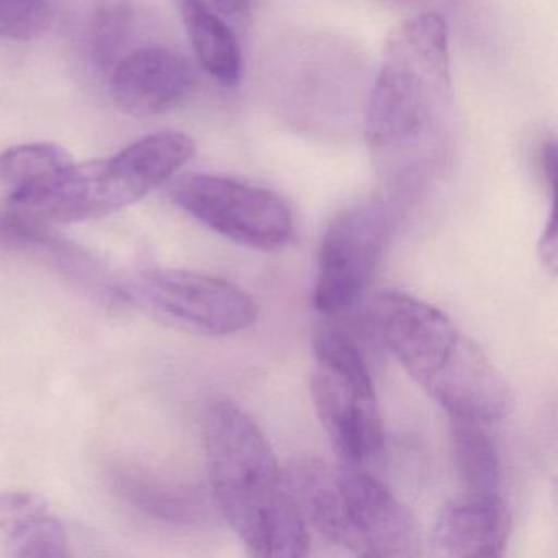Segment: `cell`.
<instances>
[{
  "mask_svg": "<svg viewBox=\"0 0 558 558\" xmlns=\"http://www.w3.org/2000/svg\"><path fill=\"white\" fill-rule=\"evenodd\" d=\"M450 126L449 32L439 14L424 12L388 38L368 97L365 138L391 185L416 187L446 161Z\"/></svg>",
  "mask_w": 558,
  "mask_h": 558,
  "instance_id": "1",
  "label": "cell"
},
{
  "mask_svg": "<svg viewBox=\"0 0 558 558\" xmlns=\"http://www.w3.org/2000/svg\"><path fill=\"white\" fill-rule=\"evenodd\" d=\"M204 442L215 502L247 550L266 558L306 555L310 531L283 466L250 414L231 401L211 404Z\"/></svg>",
  "mask_w": 558,
  "mask_h": 558,
  "instance_id": "2",
  "label": "cell"
},
{
  "mask_svg": "<svg viewBox=\"0 0 558 558\" xmlns=\"http://www.w3.org/2000/svg\"><path fill=\"white\" fill-rule=\"evenodd\" d=\"M374 315L385 345L450 417L489 424L514 411L508 378L442 310L410 293L384 290Z\"/></svg>",
  "mask_w": 558,
  "mask_h": 558,
  "instance_id": "3",
  "label": "cell"
},
{
  "mask_svg": "<svg viewBox=\"0 0 558 558\" xmlns=\"http://www.w3.org/2000/svg\"><path fill=\"white\" fill-rule=\"evenodd\" d=\"M194 151V140L185 133H155L112 158L71 162L12 208L61 223L97 220L145 198L187 165Z\"/></svg>",
  "mask_w": 558,
  "mask_h": 558,
  "instance_id": "4",
  "label": "cell"
},
{
  "mask_svg": "<svg viewBox=\"0 0 558 558\" xmlns=\"http://www.w3.org/2000/svg\"><path fill=\"white\" fill-rule=\"evenodd\" d=\"M312 397L332 449L348 465L381 456L384 420L371 371L351 338L331 326L316 329Z\"/></svg>",
  "mask_w": 558,
  "mask_h": 558,
  "instance_id": "5",
  "label": "cell"
},
{
  "mask_svg": "<svg viewBox=\"0 0 558 558\" xmlns=\"http://www.w3.org/2000/svg\"><path fill=\"white\" fill-rule=\"evenodd\" d=\"M171 197L198 223L241 246L282 250L292 241L293 217L269 189L221 175L179 179Z\"/></svg>",
  "mask_w": 558,
  "mask_h": 558,
  "instance_id": "6",
  "label": "cell"
},
{
  "mask_svg": "<svg viewBox=\"0 0 558 558\" xmlns=\"http://www.w3.org/2000/svg\"><path fill=\"white\" fill-rule=\"evenodd\" d=\"M126 296L175 328L215 338L246 331L259 315L246 290L192 270H146L133 280Z\"/></svg>",
  "mask_w": 558,
  "mask_h": 558,
  "instance_id": "7",
  "label": "cell"
},
{
  "mask_svg": "<svg viewBox=\"0 0 558 558\" xmlns=\"http://www.w3.org/2000/svg\"><path fill=\"white\" fill-rule=\"evenodd\" d=\"M390 231V214L381 201L351 205L326 228L318 254L313 305L336 315L354 305L374 276Z\"/></svg>",
  "mask_w": 558,
  "mask_h": 558,
  "instance_id": "8",
  "label": "cell"
},
{
  "mask_svg": "<svg viewBox=\"0 0 558 558\" xmlns=\"http://www.w3.org/2000/svg\"><path fill=\"white\" fill-rule=\"evenodd\" d=\"M336 473L364 557L413 558L423 554L413 514L380 480L362 465L348 463Z\"/></svg>",
  "mask_w": 558,
  "mask_h": 558,
  "instance_id": "9",
  "label": "cell"
},
{
  "mask_svg": "<svg viewBox=\"0 0 558 558\" xmlns=\"http://www.w3.org/2000/svg\"><path fill=\"white\" fill-rule=\"evenodd\" d=\"M110 86L123 112L145 119L181 106L194 90L195 73L184 54L171 48L146 47L119 60Z\"/></svg>",
  "mask_w": 558,
  "mask_h": 558,
  "instance_id": "10",
  "label": "cell"
},
{
  "mask_svg": "<svg viewBox=\"0 0 558 558\" xmlns=\"http://www.w3.org/2000/svg\"><path fill=\"white\" fill-rule=\"evenodd\" d=\"M511 534V514L501 496L460 493L437 515L430 550L437 557H499Z\"/></svg>",
  "mask_w": 558,
  "mask_h": 558,
  "instance_id": "11",
  "label": "cell"
},
{
  "mask_svg": "<svg viewBox=\"0 0 558 558\" xmlns=\"http://www.w3.org/2000/svg\"><path fill=\"white\" fill-rule=\"evenodd\" d=\"M287 488L308 531L329 544L364 557V548L349 521L338 473L313 456H296L283 466Z\"/></svg>",
  "mask_w": 558,
  "mask_h": 558,
  "instance_id": "12",
  "label": "cell"
},
{
  "mask_svg": "<svg viewBox=\"0 0 558 558\" xmlns=\"http://www.w3.org/2000/svg\"><path fill=\"white\" fill-rule=\"evenodd\" d=\"M0 541L12 557L64 558L68 535L44 496L34 492H0Z\"/></svg>",
  "mask_w": 558,
  "mask_h": 558,
  "instance_id": "13",
  "label": "cell"
},
{
  "mask_svg": "<svg viewBox=\"0 0 558 558\" xmlns=\"http://www.w3.org/2000/svg\"><path fill=\"white\" fill-rule=\"evenodd\" d=\"M195 57L218 83L234 86L243 74V51L236 27L201 5L178 0Z\"/></svg>",
  "mask_w": 558,
  "mask_h": 558,
  "instance_id": "14",
  "label": "cell"
},
{
  "mask_svg": "<svg viewBox=\"0 0 558 558\" xmlns=\"http://www.w3.org/2000/svg\"><path fill=\"white\" fill-rule=\"evenodd\" d=\"M113 485L130 506L156 521L187 525L207 515L204 493L191 486L171 485L140 472L119 473Z\"/></svg>",
  "mask_w": 558,
  "mask_h": 558,
  "instance_id": "15",
  "label": "cell"
},
{
  "mask_svg": "<svg viewBox=\"0 0 558 558\" xmlns=\"http://www.w3.org/2000/svg\"><path fill=\"white\" fill-rule=\"evenodd\" d=\"M0 247L50 260L58 269L71 276H80L81 279L94 277L100 280L96 264L83 250L54 236L41 227L38 218L22 211H0Z\"/></svg>",
  "mask_w": 558,
  "mask_h": 558,
  "instance_id": "16",
  "label": "cell"
},
{
  "mask_svg": "<svg viewBox=\"0 0 558 558\" xmlns=\"http://www.w3.org/2000/svg\"><path fill=\"white\" fill-rule=\"evenodd\" d=\"M453 462L462 493L475 496L499 495L501 469L498 450L483 426L475 421L450 417Z\"/></svg>",
  "mask_w": 558,
  "mask_h": 558,
  "instance_id": "17",
  "label": "cell"
},
{
  "mask_svg": "<svg viewBox=\"0 0 558 558\" xmlns=\"http://www.w3.org/2000/svg\"><path fill=\"white\" fill-rule=\"evenodd\" d=\"M71 162L70 153L53 143L14 146L0 153V184L9 189L14 205Z\"/></svg>",
  "mask_w": 558,
  "mask_h": 558,
  "instance_id": "18",
  "label": "cell"
},
{
  "mask_svg": "<svg viewBox=\"0 0 558 558\" xmlns=\"http://www.w3.org/2000/svg\"><path fill=\"white\" fill-rule=\"evenodd\" d=\"M129 31V0H97L87 24V50L100 70L119 63Z\"/></svg>",
  "mask_w": 558,
  "mask_h": 558,
  "instance_id": "19",
  "label": "cell"
},
{
  "mask_svg": "<svg viewBox=\"0 0 558 558\" xmlns=\"http://www.w3.org/2000/svg\"><path fill=\"white\" fill-rule=\"evenodd\" d=\"M53 24L47 0H0V37L28 41L41 37Z\"/></svg>",
  "mask_w": 558,
  "mask_h": 558,
  "instance_id": "20",
  "label": "cell"
},
{
  "mask_svg": "<svg viewBox=\"0 0 558 558\" xmlns=\"http://www.w3.org/2000/svg\"><path fill=\"white\" fill-rule=\"evenodd\" d=\"M192 4L207 9L211 14L230 22L233 27L244 24L251 14V0H187Z\"/></svg>",
  "mask_w": 558,
  "mask_h": 558,
  "instance_id": "21",
  "label": "cell"
},
{
  "mask_svg": "<svg viewBox=\"0 0 558 558\" xmlns=\"http://www.w3.org/2000/svg\"><path fill=\"white\" fill-rule=\"evenodd\" d=\"M538 259L542 266L550 274H557L558 264V244H557V223H555V214L551 210L547 225L542 231L541 241H538Z\"/></svg>",
  "mask_w": 558,
  "mask_h": 558,
  "instance_id": "22",
  "label": "cell"
},
{
  "mask_svg": "<svg viewBox=\"0 0 558 558\" xmlns=\"http://www.w3.org/2000/svg\"><path fill=\"white\" fill-rule=\"evenodd\" d=\"M541 168L544 172L545 182L550 187L551 195L555 194V182H557V146L554 142L544 143L541 149Z\"/></svg>",
  "mask_w": 558,
  "mask_h": 558,
  "instance_id": "23",
  "label": "cell"
}]
</instances>
